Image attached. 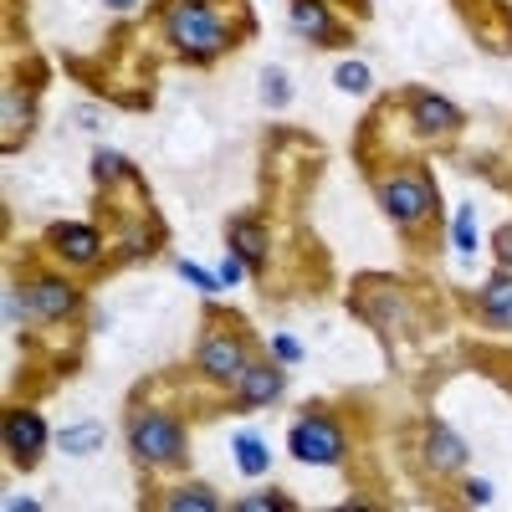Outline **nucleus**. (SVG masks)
I'll return each instance as SVG.
<instances>
[{
	"mask_svg": "<svg viewBox=\"0 0 512 512\" xmlns=\"http://www.w3.org/2000/svg\"><path fill=\"white\" fill-rule=\"evenodd\" d=\"M164 31L169 41L190 57V62H210L216 52L231 47V31L226 21L205 6V0H169V11H164Z\"/></svg>",
	"mask_w": 512,
	"mask_h": 512,
	"instance_id": "1",
	"label": "nucleus"
},
{
	"mask_svg": "<svg viewBox=\"0 0 512 512\" xmlns=\"http://www.w3.org/2000/svg\"><path fill=\"white\" fill-rule=\"evenodd\" d=\"M128 446H134V456L149 461V466L185 461V431H180V420H169V415H139L134 431H128Z\"/></svg>",
	"mask_w": 512,
	"mask_h": 512,
	"instance_id": "2",
	"label": "nucleus"
},
{
	"mask_svg": "<svg viewBox=\"0 0 512 512\" xmlns=\"http://www.w3.org/2000/svg\"><path fill=\"white\" fill-rule=\"evenodd\" d=\"M287 446H292V456H297V461H313V466H333V461H344V431H338L333 420H323V415L297 420Z\"/></svg>",
	"mask_w": 512,
	"mask_h": 512,
	"instance_id": "3",
	"label": "nucleus"
},
{
	"mask_svg": "<svg viewBox=\"0 0 512 512\" xmlns=\"http://www.w3.org/2000/svg\"><path fill=\"white\" fill-rule=\"evenodd\" d=\"M379 205L390 210V221H400V226H415L420 216H431V210H436V190L425 185L420 175H405V180L379 185Z\"/></svg>",
	"mask_w": 512,
	"mask_h": 512,
	"instance_id": "4",
	"label": "nucleus"
},
{
	"mask_svg": "<svg viewBox=\"0 0 512 512\" xmlns=\"http://www.w3.org/2000/svg\"><path fill=\"white\" fill-rule=\"evenodd\" d=\"M246 344L241 338H231V333H210L205 344H200V369L210 374V379H221V384H236L241 374H246Z\"/></svg>",
	"mask_w": 512,
	"mask_h": 512,
	"instance_id": "5",
	"label": "nucleus"
},
{
	"mask_svg": "<svg viewBox=\"0 0 512 512\" xmlns=\"http://www.w3.org/2000/svg\"><path fill=\"white\" fill-rule=\"evenodd\" d=\"M6 446L16 461H36L41 451H47V420H41L36 410H11L6 420Z\"/></svg>",
	"mask_w": 512,
	"mask_h": 512,
	"instance_id": "6",
	"label": "nucleus"
},
{
	"mask_svg": "<svg viewBox=\"0 0 512 512\" xmlns=\"http://www.w3.org/2000/svg\"><path fill=\"white\" fill-rule=\"evenodd\" d=\"M47 241H52V251H62L67 262H77V267L98 262V251H103V241H98V231H93V226H72V221L52 226V231H47Z\"/></svg>",
	"mask_w": 512,
	"mask_h": 512,
	"instance_id": "7",
	"label": "nucleus"
},
{
	"mask_svg": "<svg viewBox=\"0 0 512 512\" xmlns=\"http://www.w3.org/2000/svg\"><path fill=\"white\" fill-rule=\"evenodd\" d=\"M292 26L308 41H318V47H338L344 41V31H338V21L328 16L323 0H292Z\"/></svg>",
	"mask_w": 512,
	"mask_h": 512,
	"instance_id": "8",
	"label": "nucleus"
},
{
	"mask_svg": "<svg viewBox=\"0 0 512 512\" xmlns=\"http://www.w3.org/2000/svg\"><path fill=\"white\" fill-rule=\"evenodd\" d=\"M410 118H415L420 134H456V128H461V108H451L436 93H415L410 98Z\"/></svg>",
	"mask_w": 512,
	"mask_h": 512,
	"instance_id": "9",
	"label": "nucleus"
},
{
	"mask_svg": "<svg viewBox=\"0 0 512 512\" xmlns=\"http://www.w3.org/2000/svg\"><path fill=\"white\" fill-rule=\"evenodd\" d=\"M31 308L47 318V323H62V318H72V308H77V292H72V282H62V277H41V282H31Z\"/></svg>",
	"mask_w": 512,
	"mask_h": 512,
	"instance_id": "10",
	"label": "nucleus"
},
{
	"mask_svg": "<svg viewBox=\"0 0 512 512\" xmlns=\"http://www.w3.org/2000/svg\"><path fill=\"white\" fill-rule=\"evenodd\" d=\"M236 390H241V405H272L282 395V369L277 364H246Z\"/></svg>",
	"mask_w": 512,
	"mask_h": 512,
	"instance_id": "11",
	"label": "nucleus"
},
{
	"mask_svg": "<svg viewBox=\"0 0 512 512\" xmlns=\"http://www.w3.org/2000/svg\"><path fill=\"white\" fill-rule=\"evenodd\" d=\"M425 461H431V472H456L466 461V441L451 425H431V431H425Z\"/></svg>",
	"mask_w": 512,
	"mask_h": 512,
	"instance_id": "12",
	"label": "nucleus"
},
{
	"mask_svg": "<svg viewBox=\"0 0 512 512\" xmlns=\"http://www.w3.org/2000/svg\"><path fill=\"white\" fill-rule=\"evenodd\" d=\"M226 241H231V251L241 256L251 272H262V267H267V231L256 226V221H231Z\"/></svg>",
	"mask_w": 512,
	"mask_h": 512,
	"instance_id": "13",
	"label": "nucleus"
},
{
	"mask_svg": "<svg viewBox=\"0 0 512 512\" xmlns=\"http://www.w3.org/2000/svg\"><path fill=\"white\" fill-rule=\"evenodd\" d=\"M482 318L497 333H512V277H492L482 287Z\"/></svg>",
	"mask_w": 512,
	"mask_h": 512,
	"instance_id": "14",
	"label": "nucleus"
},
{
	"mask_svg": "<svg viewBox=\"0 0 512 512\" xmlns=\"http://www.w3.org/2000/svg\"><path fill=\"white\" fill-rule=\"evenodd\" d=\"M164 507H169V512H216L221 497L210 492V487H180V492L164 497Z\"/></svg>",
	"mask_w": 512,
	"mask_h": 512,
	"instance_id": "15",
	"label": "nucleus"
},
{
	"mask_svg": "<svg viewBox=\"0 0 512 512\" xmlns=\"http://www.w3.org/2000/svg\"><path fill=\"white\" fill-rule=\"evenodd\" d=\"M62 451H67V456H93V451H103V425L88 420V425H72V431H62Z\"/></svg>",
	"mask_w": 512,
	"mask_h": 512,
	"instance_id": "16",
	"label": "nucleus"
},
{
	"mask_svg": "<svg viewBox=\"0 0 512 512\" xmlns=\"http://www.w3.org/2000/svg\"><path fill=\"white\" fill-rule=\"evenodd\" d=\"M236 466H241L246 477H262L267 466H272V451L256 441V436H236Z\"/></svg>",
	"mask_w": 512,
	"mask_h": 512,
	"instance_id": "17",
	"label": "nucleus"
},
{
	"mask_svg": "<svg viewBox=\"0 0 512 512\" xmlns=\"http://www.w3.org/2000/svg\"><path fill=\"white\" fill-rule=\"evenodd\" d=\"M93 175H98V185H113V180H123V175H134V169H128V159H123V154L98 149V154H93Z\"/></svg>",
	"mask_w": 512,
	"mask_h": 512,
	"instance_id": "18",
	"label": "nucleus"
},
{
	"mask_svg": "<svg viewBox=\"0 0 512 512\" xmlns=\"http://www.w3.org/2000/svg\"><path fill=\"white\" fill-rule=\"evenodd\" d=\"M451 236H456V251H461V256H472V251H477V221H472V205H461V210H456Z\"/></svg>",
	"mask_w": 512,
	"mask_h": 512,
	"instance_id": "19",
	"label": "nucleus"
},
{
	"mask_svg": "<svg viewBox=\"0 0 512 512\" xmlns=\"http://www.w3.org/2000/svg\"><path fill=\"white\" fill-rule=\"evenodd\" d=\"M26 123H31V98L21 88H6V128H11V134H16V128L26 134Z\"/></svg>",
	"mask_w": 512,
	"mask_h": 512,
	"instance_id": "20",
	"label": "nucleus"
},
{
	"mask_svg": "<svg viewBox=\"0 0 512 512\" xmlns=\"http://www.w3.org/2000/svg\"><path fill=\"white\" fill-rule=\"evenodd\" d=\"M333 82H338L344 93H354V98H359V93H369V67H364V62H344V67L333 72Z\"/></svg>",
	"mask_w": 512,
	"mask_h": 512,
	"instance_id": "21",
	"label": "nucleus"
},
{
	"mask_svg": "<svg viewBox=\"0 0 512 512\" xmlns=\"http://www.w3.org/2000/svg\"><path fill=\"white\" fill-rule=\"evenodd\" d=\"M262 98H267L272 108H287V98H292V88H287V72H277V67H272V72L262 77Z\"/></svg>",
	"mask_w": 512,
	"mask_h": 512,
	"instance_id": "22",
	"label": "nucleus"
},
{
	"mask_svg": "<svg viewBox=\"0 0 512 512\" xmlns=\"http://www.w3.org/2000/svg\"><path fill=\"white\" fill-rule=\"evenodd\" d=\"M236 507H241V512H287L292 497H282V492H267V497H262V492H256V497H241Z\"/></svg>",
	"mask_w": 512,
	"mask_h": 512,
	"instance_id": "23",
	"label": "nucleus"
},
{
	"mask_svg": "<svg viewBox=\"0 0 512 512\" xmlns=\"http://www.w3.org/2000/svg\"><path fill=\"white\" fill-rule=\"evenodd\" d=\"M180 277L195 282L200 292H221V277H216V272H205V267H195V262H180Z\"/></svg>",
	"mask_w": 512,
	"mask_h": 512,
	"instance_id": "24",
	"label": "nucleus"
},
{
	"mask_svg": "<svg viewBox=\"0 0 512 512\" xmlns=\"http://www.w3.org/2000/svg\"><path fill=\"white\" fill-rule=\"evenodd\" d=\"M216 277H221V287H236V282L246 277V262H241V256H236V251H226V262L216 267Z\"/></svg>",
	"mask_w": 512,
	"mask_h": 512,
	"instance_id": "25",
	"label": "nucleus"
},
{
	"mask_svg": "<svg viewBox=\"0 0 512 512\" xmlns=\"http://www.w3.org/2000/svg\"><path fill=\"white\" fill-rule=\"evenodd\" d=\"M272 349H277V359H287V364L303 359V349H297V338H287V333H277V338H272Z\"/></svg>",
	"mask_w": 512,
	"mask_h": 512,
	"instance_id": "26",
	"label": "nucleus"
},
{
	"mask_svg": "<svg viewBox=\"0 0 512 512\" xmlns=\"http://www.w3.org/2000/svg\"><path fill=\"white\" fill-rule=\"evenodd\" d=\"M461 492H466V502H477V507H487V502H492V482H466Z\"/></svg>",
	"mask_w": 512,
	"mask_h": 512,
	"instance_id": "27",
	"label": "nucleus"
},
{
	"mask_svg": "<svg viewBox=\"0 0 512 512\" xmlns=\"http://www.w3.org/2000/svg\"><path fill=\"white\" fill-rule=\"evenodd\" d=\"M21 318H26V308H21V297H16V292H6V323L16 328Z\"/></svg>",
	"mask_w": 512,
	"mask_h": 512,
	"instance_id": "28",
	"label": "nucleus"
},
{
	"mask_svg": "<svg viewBox=\"0 0 512 512\" xmlns=\"http://www.w3.org/2000/svg\"><path fill=\"white\" fill-rule=\"evenodd\" d=\"M6 507H11V512H36V502H31V497H6Z\"/></svg>",
	"mask_w": 512,
	"mask_h": 512,
	"instance_id": "29",
	"label": "nucleus"
},
{
	"mask_svg": "<svg viewBox=\"0 0 512 512\" xmlns=\"http://www.w3.org/2000/svg\"><path fill=\"white\" fill-rule=\"evenodd\" d=\"M108 6H113V11H134V6H139V0H108Z\"/></svg>",
	"mask_w": 512,
	"mask_h": 512,
	"instance_id": "30",
	"label": "nucleus"
}]
</instances>
